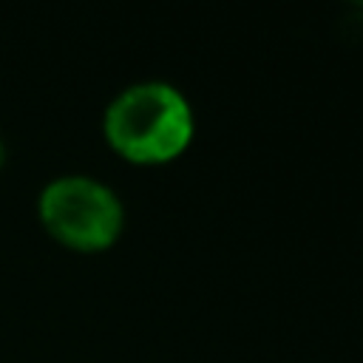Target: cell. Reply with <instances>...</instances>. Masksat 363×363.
Returning <instances> with one entry per match:
<instances>
[{"label": "cell", "mask_w": 363, "mask_h": 363, "mask_svg": "<svg viewBox=\"0 0 363 363\" xmlns=\"http://www.w3.org/2000/svg\"><path fill=\"white\" fill-rule=\"evenodd\" d=\"M105 136L133 162H170L193 136V113L173 85L139 82L108 105Z\"/></svg>", "instance_id": "obj_1"}, {"label": "cell", "mask_w": 363, "mask_h": 363, "mask_svg": "<svg viewBox=\"0 0 363 363\" xmlns=\"http://www.w3.org/2000/svg\"><path fill=\"white\" fill-rule=\"evenodd\" d=\"M3 156H6V145H3V139H0V162H3Z\"/></svg>", "instance_id": "obj_3"}, {"label": "cell", "mask_w": 363, "mask_h": 363, "mask_svg": "<svg viewBox=\"0 0 363 363\" xmlns=\"http://www.w3.org/2000/svg\"><path fill=\"white\" fill-rule=\"evenodd\" d=\"M40 216L51 233L79 250L108 247L122 230V204L91 176L51 179L40 193Z\"/></svg>", "instance_id": "obj_2"}]
</instances>
